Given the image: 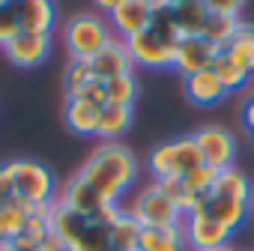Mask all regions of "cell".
Masks as SVG:
<instances>
[{
	"label": "cell",
	"instance_id": "6da1fadb",
	"mask_svg": "<svg viewBox=\"0 0 254 251\" xmlns=\"http://www.w3.org/2000/svg\"><path fill=\"white\" fill-rule=\"evenodd\" d=\"M78 177L84 183H90L105 203L120 206V200L132 191V186L138 180V159L120 141H105L90 153V159L81 165Z\"/></svg>",
	"mask_w": 254,
	"mask_h": 251
},
{
	"label": "cell",
	"instance_id": "7a4b0ae2",
	"mask_svg": "<svg viewBox=\"0 0 254 251\" xmlns=\"http://www.w3.org/2000/svg\"><path fill=\"white\" fill-rule=\"evenodd\" d=\"M251 194H254L251 180L239 168H227V171H218L215 186L206 194H200V200H197L194 209L212 215L218 224H224L233 233L251 215Z\"/></svg>",
	"mask_w": 254,
	"mask_h": 251
},
{
	"label": "cell",
	"instance_id": "3957f363",
	"mask_svg": "<svg viewBox=\"0 0 254 251\" xmlns=\"http://www.w3.org/2000/svg\"><path fill=\"white\" fill-rule=\"evenodd\" d=\"M186 36L177 30L171 9L156 12V18L150 21L147 30H141L138 36L126 39L129 54L135 60V66H147V69H171L177 60V48Z\"/></svg>",
	"mask_w": 254,
	"mask_h": 251
},
{
	"label": "cell",
	"instance_id": "277c9868",
	"mask_svg": "<svg viewBox=\"0 0 254 251\" xmlns=\"http://www.w3.org/2000/svg\"><path fill=\"white\" fill-rule=\"evenodd\" d=\"M114 39L111 21L99 12H75L66 24H63V42L69 57L78 60H90L96 57L108 42Z\"/></svg>",
	"mask_w": 254,
	"mask_h": 251
},
{
	"label": "cell",
	"instance_id": "5b68a950",
	"mask_svg": "<svg viewBox=\"0 0 254 251\" xmlns=\"http://www.w3.org/2000/svg\"><path fill=\"white\" fill-rule=\"evenodd\" d=\"M3 165L12 177V188H15L18 200H24L30 206L57 200V180H54L48 165H42L36 159H12V162H3Z\"/></svg>",
	"mask_w": 254,
	"mask_h": 251
},
{
	"label": "cell",
	"instance_id": "8992f818",
	"mask_svg": "<svg viewBox=\"0 0 254 251\" xmlns=\"http://www.w3.org/2000/svg\"><path fill=\"white\" fill-rule=\"evenodd\" d=\"M197 165H203V159H200V150H197L191 135H180V138H168V141L156 144L150 150V159H147V168L156 180L186 177Z\"/></svg>",
	"mask_w": 254,
	"mask_h": 251
},
{
	"label": "cell",
	"instance_id": "52a82bcc",
	"mask_svg": "<svg viewBox=\"0 0 254 251\" xmlns=\"http://www.w3.org/2000/svg\"><path fill=\"white\" fill-rule=\"evenodd\" d=\"M129 212L141 221V227H171V224H183V212L159 191L156 183L144 186L135 194Z\"/></svg>",
	"mask_w": 254,
	"mask_h": 251
},
{
	"label": "cell",
	"instance_id": "ba28073f",
	"mask_svg": "<svg viewBox=\"0 0 254 251\" xmlns=\"http://www.w3.org/2000/svg\"><path fill=\"white\" fill-rule=\"evenodd\" d=\"M197 150H200V159L203 165L215 168V171H227L233 168V159H236V138L230 129L224 126H200V129L191 132Z\"/></svg>",
	"mask_w": 254,
	"mask_h": 251
},
{
	"label": "cell",
	"instance_id": "9c48e42d",
	"mask_svg": "<svg viewBox=\"0 0 254 251\" xmlns=\"http://www.w3.org/2000/svg\"><path fill=\"white\" fill-rule=\"evenodd\" d=\"M183 230H186V239H189L191 251L224 248V245H230V236H233L224 224H218L212 215H206L200 209H191L189 215H183Z\"/></svg>",
	"mask_w": 254,
	"mask_h": 251
},
{
	"label": "cell",
	"instance_id": "30bf717a",
	"mask_svg": "<svg viewBox=\"0 0 254 251\" xmlns=\"http://www.w3.org/2000/svg\"><path fill=\"white\" fill-rule=\"evenodd\" d=\"M153 18H156L153 0H123V3L108 15L111 30H114V36H120V39H132V36H138L141 30L150 27Z\"/></svg>",
	"mask_w": 254,
	"mask_h": 251
},
{
	"label": "cell",
	"instance_id": "8fae6325",
	"mask_svg": "<svg viewBox=\"0 0 254 251\" xmlns=\"http://www.w3.org/2000/svg\"><path fill=\"white\" fill-rule=\"evenodd\" d=\"M221 48H215L212 42H206L203 36H186L177 48V60H174V69L189 78V75H197V72H206L212 69L215 57H218Z\"/></svg>",
	"mask_w": 254,
	"mask_h": 251
},
{
	"label": "cell",
	"instance_id": "7c38bea8",
	"mask_svg": "<svg viewBox=\"0 0 254 251\" xmlns=\"http://www.w3.org/2000/svg\"><path fill=\"white\" fill-rule=\"evenodd\" d=\"M3 54L9 57V63L21 66V69H30V66H39L48 54H51V33H15V39L3 48Z\"/></svg>",
	"mask_w": 254,
	"mask_h": 251
},
{
	"label": "cell",
	"instance_id": "4fadbf2b",
	"mask_svg": "<svg viewBox=\"0 0 254 251\" xmlns=\"http://www.w3.org/2000/svg\"><path fill=\"white\" fill-rule=\"evenodd\" d=\"M90 66L96 72L99 81H108V78H117V75H132L135 72V60L129 54V45L126 39L114 36L96 57H90Z\"/></svg>",
	"mask_w": 254,
	"mask_h": 251
},
{
	"label": "cell",
	"instance_id": "5bb4252c",
	"mask_svg": "<svg viewBox=\"0 0 254 251\" xmlns=\"http://www.w3.org/2000/svg\"><path fill=\"white\" fill-rule=\"evenodd\" d=\"M183 90H186V99L194 102V105H200V108H212V105H218V102H224L230 96L227 87L218 81V75L212 69L183 78Z\"/></svg>",
	"mask_w": 254,
	"mask_h": 251
},
{
	"label": "cell",
	"instance_id": "9a60e30c",
	"mask_svg": "<svg viewBox=\"0 0 254 251\" xmlns=\"http://www.w3.org/2000/svg\"><path fill=\"white\" fill-rule=\"evenodd\" d=\"M21 30L27 33H51L57 24V6L54 0H15Z\"/></svg>",
	"mask_w": 254,
	"mask_h": 251
},
{
	"label": "cell",
	"instance_id": "2e32d148",
	"mask_svg": "<svg viewBox=\"0 0 254 251\" xmlns=\"http://www.w3.org/2000/svg\"><path fill=\"white\" fill-rule=\"evenodd\" d=\"M99 114H102V105H96V102H90L84 96L66 99V108H63V120L75 135H96Z\"/></svg>",
	"mask_w": 254,
	"mask_h": 251
},
{
	"label": "cell",
	"instance_id": "e0dca14e",
	"mask_svg": "<svg viewBox=\"0 0 254 251\" xmlns=\"http://www.w3.org/2000/svg\"><path fill=\"white\" fill-rule=\"evenodd\" d=\"M132 120H135V108H132V105H102L96 138H99L102 144L123 138L126 132L132 129Z\"/></svg>",
	"mask_w": 254,
	"mask_h": 251
},
{
	"label": "cell",
	"instance_id": "ac0fdd59",
	"mask_svg": "<svg viewBox=\"0 0 254 251\" xmlns=\"http://www.w3.org/2000/svg\"><path fill=\"white\" fill-rule=\"evenodd\" d=\"M138 251H191V248L183 224H171V227H144Z\"/></svg>",
	"mask_w": 254,
	"mask_h": 251
},
{
	"label": "cell",
	"instance_id": "d6986e66",
	"mask_svg": "<svg viewBox=\"0 0 254 251\" xmlns=\"http://www.w3.org/2000/svg\"><path fill=\"white\" fill-rule=\"evenodd\" d=\"M57 200H63L66 206H72V209L81 212V215H93L99 206H105V200L96 194V188H93L90 183H84L78 174L63 186V194H57Z\"/></svg>",
	"mask_w": 254,
	"mask_h": 251
},
{
	"label": "cell",
	"instance_id": "ffe728a7",
	"mask_svg": "<svg viewBox=\"0 0 254 251\" xmlns=\"http://www.w3.org/2000/svg\"><path fill=\"white\" fill-rule=\"evenodd\" d=\"M51 227H54V233L63 236L66 245H72L90 227V215H81L72 206H66L63 200H54V206H51Z\"/></svg>",
	"mask_w": 254,
	"mask_h": 251
},
{
	"label": "cell",
	"instance_id": "44dd1931",
	"mask_svg": "<svg viewBox=\"0 0 254 251\" xmlns=\"http://www.w3.org/2000/svg\"><path fill=\"white\" fill-rule=\"evenodd\" d=\"M141 221L129 212V209H123L120 212V218L111 224V230H108V239H111V248L114 251H138V245H141Z\"/></svg>",
	"mask_w": 254,
	"mask_h": 251
},
{
	"label": "cell",
	"instance_id": "7402d4cb",
	"mask_svg": "<svg viewBox=\"0 0 254 251\" xmlns=\"http://www.w3.org/2000/svg\"><path fill=\"white\" fill-rule=\"evenodd\" d=\"M239 27H242L239 15H221V12H209V15H206V21H203V30H200V36H203L206 42H212L215 48H227V45H230V39L239 33Z\"/></svg>",
	"mask_w": 254,
	"mask_h": 251
},
{
	"label": "cell",
	"instance_id": "603a6c76",
	"mask_svg": "<svg viewBox=\"0 0 254 251\" xmlns=\"http://www.w3.org/2000/svg\"><path fill=\"white\" fill-rule=\"evenodd\" d=\"M171 15H174V24H177V30L183 36H200L209 9H206L203 0H189V3L171 6Z\"/></svg>",
	"mask_w": 254,
	"mask_h": 251
},
{
	"label": "cell",
	"instance_id": "cb8c5ba5",
	"mask_svg": "<svg viewBox=\"0 0 254 251\" xmlns=\"http://www.w3.org/2000/svg\"><path fill=\"white\" fill-rule=\"evenodd\" d=\"M212 72H215L218 81L227 87V93H236V90L248 87V81H251V72L242 69V66L233 60V54L224 51V48L218 51V57H215V63H212Z\"/></svg>",
	"mask_w": 254,
	"mask_h": 251
},
{
	"label": "cell",
	"instance_id": "d4e9b609",
	"mask_svg": "<svg viewBox=\"0 0 254 251\" xmlns=\"http://www.w3.org/2000/svg\"><path fill=\"white\" fill-rule=\"evenodd\" d=\"M30 212H33V206L24 203V200H18V197H12L9 203L0 206V239H15V236H21Z\"/></svg>",
	"mask_w": 254,
	"mask_h": 251
},
{
	"label": "cell",
	"instance_id": "484cf974",
	"mask_svg": "<svg viewBox=\"0 0 254 251\" xmlns=\"http://www.w3.org/2000/svg\"><path fill=\"white\" fill-rule=\"evenodd\" d=\"M99 78H96V72H93V66H90V60H78V57H72L69 63H66V72H63V87H66V99H72V96H81L87 87H93Z\"/></svg>",
	"mask_w": 254,
	"mask_h": 251
},
{
	"label": "cell",
	"instance_id": "4316f807",
	"mask_svg": "<svg viewBox=\"0 0 254 251\" xmlns=\"http://www.w3.org/2000/svg\"><path fill=\"white\" fill-rule=\"evenodd\" d=\"M153 183L159 186V191H162V194H165V197L183 212V215H189V212L197 206V200H200L197 194L189 191V186L183 183V177H165V180H153Z\"/></svg>",
	"mask_w": 254,
	"mask_h": 251
},
{
	"label": "cell",
	"instance_id": "83f0119b",
	"mask_svg": "<svg viewBox=\"0 0 254 251\" xmlns=\"http://www.w3.org/2000/svg\"><path fill=\"white\" fill-rule=\"evenodd\" d=\"M102 90H105V105H135V99H138L135 72H132V75H117V78L102 81Z\"/></svg>",
	"mask_w": 254,
	"mask_h": 251
},
{
	"label": "cell",
	"instance_id": "f1b7e54d",
	"mask_svg": "<svg viewBox=\"0 0 254 251\" xmlns=\"http://www.w3.org/2000/svg\"><path fill=\"white\" fill-rule=\"evenodd\" d=\"M224 51H230V54H233V60H236L242 69H248V72L254 75V30H251V24H245V21H242L239 33L230 39V45H227Z\"/></svg>",
	"mask_w": 254,
	"mask_h": 251
},
{
	"label": "cell",
	"instance_id": "f546056e",
	"mask_svg": "<svg viewBox=\"0 0 254 251\" xmlns=\"http://www.w3.org/2000/svg\"><path fill=\"white\" fill-rule=\"evenodd\" d=\"M69 251H111V239H108V227H99L90 221V227L84 230V236H78Z\"/></svg>",
	"mask_w": 254,
	"mask_h": 251
},
{
	"label": "cell",
	"instance_id": "4dcf8cb0",
	"mask_svg": "<svg viewBox=\"0 0 254 251\" xmlns=\"http://www.w3.org/2000/svg\"><path fill=\"white\" fill-rule=\"evenodd\" d=\"M15 33H21V21H18V6L15 0H6V3H0V48H6Z\"/></svg>",
	"mask_w": 254,
	"mask_h": 251
},
{
	"label": "cell",
	"instance_id": "1f68e13d",
	"mask_svg": "<svg viewBox=\"0 0 254 251\" xmlns=\"http://www.w3.org/2000/svg\"><path fill=\"white\" fill-rule=\"evenodd\" d=\"M215 180H218V171L215 168H209V165H197L194 171H189L186 177H183V183L189 186V191L191 194H206L212 186H215Z\"/></svg>",
	"mask_w": 254,
	"mask_h": 251
},
{
	"label": "cell",
	"instance_id": "d6a6232c",
	"mask_svg": "<svg viewBox=\"0 0 254 251\" xmlns=\"http://www.w3.org/2000/svg\"><path fill=\"white\" fill-rule=\"evenodd\" d=\"M209 12H221V15H239L245 0H203Z\"/></svg>",
	"mask_w": 254,
	"mask_h": 251
},
{
	"label": "cell",
	"instance_id": "836d02e7",
	"mask_svg": "<svg viewBox=\"0 0 254 251\" xmlns=\"http://www.w3.org/2000/svg\"><path fill=\"white\" fill-rule=\"evenodd\" d=\"M15 197V188H12V177L6 171V165H0V206L9 203Z\"/></svg>",
	"mask_w": 254,
	"mask_h": 251
},
{
	"label": "cell",
	"instance_id": "e575fe53",
	"mask_svg": "<svg viewBox=\"0 0 254 251\" xmlns=\"http://www.w3.org/2000/svg\"><path fill=\"white\" fill-rule=\"evenodd\" d=\"M39 245H42V251H69V245L63 242V236H60V233H54V227H51V233H48Z\"/></svg>",
	"mask_w": 254,
	"mask_h": 251
},
{
	"label": "cell",
	"instance_id": "d590c367",
	"mask_svg": "<svg viewBox=\"0 0 254 251\" xmlns=\"http://www.w3.org/2000/svg\"><path fill=\"white\" fill-rule=\"evenodd\" d=\"M239 117H242V123H245V129L254 135V93L242 102V111H239Z\"/></svg>",
	"mask_w": 254,
	"mask_h": 251
},
{
	"label": "cell",
	"instance_id": "8d00e7d4",
	"mask_svg": "<svg viewBox=\"0 0 254 251\" xmlns=\"http://www.w3.org/2000/svg\"><path fill=\"white\" fill-rule=\"evenodd\" d=\"M6 251H42V245H36V242H30V239H21V236H15V239H9Z\"/></svg>",
	"mask_w": 254,
	"mask_h": 251
},
{
	"label": "cell",
	"instance_id": "74e56055",
	"mask_svg": "<svg viewBox=\"0 0 254 251\" xmlns=\"http://www.w3.org/2000/svg\"><path fill=\"white\" fill-rule=\"evenodd\" d=\"M120 3H123V0H93V6L99 9V15H102V12H108V15H111Z\"/></svg>",
	"mask_w": 254,
	"mask_h": 251
},
{
	"label": "cell",
	"instance_id": "f35d334b",
	"mask_svg": "<svg viewBox=\"0 0 254 251\" xmlns=\"http://www.w3.org/2000/svg\"><path fill=\"white\" fill-rule=\"evenodd\" d=\"M180 3H189V0H168V6H180Z\"/></svg>",
	"mask_w": 254,
	"mask_h": 251
},
{
	"label": "cell",
	"instance_id": "ab89813d",
	"mask_svg": "<svg viewBox=\"0 0 254 251\" xmlns=\"http://www.w3.org/2000/svg\"><path fill=\"white\" fill-rule=\"evenodd\" d=\"M215 251H233V248H230V245H224V248H215Z\"/></svg>",
	"mask_w": 254,
	"mask_h": 251
},
{
	"label": "cell",
	"instance_id": "60d3db41",
	"mask_svg": "<svg viewBox=\"0 0 254 251\" xmlns=\"http://www.w3.org/2000/svg\"><path fill=\"white\" fill-rule=\"evenodd\" d=\"M251 215H254V194H251Z\"/></svg>",
	"mask_w": 254,
	"mask_h": 251
},
{
	"label": "cell",
	"instance_id": "b9f144b4",
	"mask_svg": "<svg viewBox=\"0 0 254 251\" xmlns=\"http://www.w3.org/2000/svg\"><path fill=\"white\" fill-rule=\"evenodd\" d=\"M0 3H6V0H0Z\"/></svg>",
	"mask_w": 254,
	"mask_h": 251
},
{
	"label": "cell",
	"instance_id": "7bdbcfd3",
	"mask_svg": "<svg viewBox=\"0 0 254 251\" xmlns=\"http://www.w3.org/2000/svg\"><path fill=\"white\" fill-rule=\"evenodd\" d=\"M251 30H254V24H251Z\"/></svg>",
	"mask_w": 254,
	"mask_h": 251
},
{
	"label": "cell",
	"instance_id": "ee69618b",
	"mask_svg": "<svg viewBox=\"0 0 254 251\" xmlns=\"http://www.w3.org/2000/svg\"><path fill=\"white\" fill-rule=\"evenodd\" d=\"M251 93H254V87H251Z\"/></svg>",
	"mask_w": 254,
	"mask_h": 251
}]
</instances>
